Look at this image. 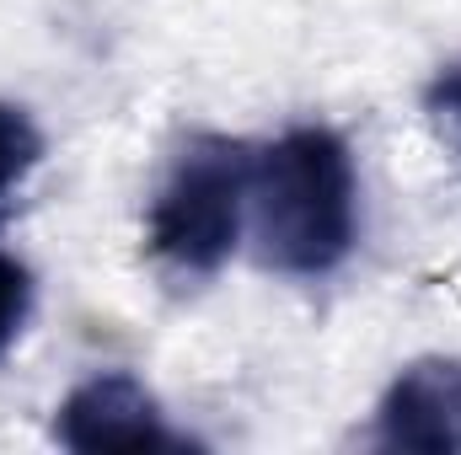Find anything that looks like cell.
Instances as JSON below:
<instances>
[{"label": "cell", "mask_w": 461, "mask_h": 455, "mask_svg": "<svg viewBox=\"0 0 461 455\" xmlns=\"http://www.w3.org/2000/svg\"><path fill=\"white\" fill-rule=\"evenodd\" d=\"M247 172H252V145L221 134L188 139V150L172 161L145 220V246L172 279H215L226 268V257L241 241Z\"/></svg>", "instance_id": "cell-2"}, {"label": "cell", "mask_w": 461, "mask_h": 455, "mask_svg": "<svg viewBox=\"0 0 461 455\" xmlns=\"http://www.w3.org/2000/svg\"><path fill=\"white\" fill-rule=\"evenodd\" d=\"M424 113L440 129V139L461 156V65H446V70L424 86Z\"/></svg>", "instance_id": "cell-7"}, {"label": "cell", "mask_w": 461, "mask_h": 455, "mask_svg": "<svg viewBox=\"0 0 461 455\" xmlns=\"http://www.w3.org/2000/svg\"><path fill=\"white\" fill-rule=\"evenodd\" d=\"M43 161V134L16 103H0V199Z\"/></svg>", "instance_id": "cell-5"}, {"label": "cell", "mask_w": 461, "mask_h": 455, "mask_svg": "<svg viewBox=\"0 0 461 455\" xmlns=\"http://www.w3.org/2000/svg\"><path fill=\"white\" fill-rule=\"evenodd\" d=\"M27 311H32V273L11 252H0V359L27 327Z\"/></svg>", "instance_id": "cell-6"}, {"label": "cell", "mask_w": 461, "mask_h": 455, "mask_svg": "<svg viewBox=\"0 0 461 455\" xmlns=\"http://www.w3.org/2000/svg\"><path fill=\"white\" fill-rule=\"evenodd\" d=\"M54 434L65 451L103 455V451H183L188 440L167 429L161 402L134 375H92L81 380L54 418Z\"/></svg>", "instance_id": "cell-3"}, {"label": "cell", "mask_w": 461, "mask_h": 455, "mask_svg": "<svg viewBox=\"0 0 461 455\" xmlns=\"http://www.w3.org/2000/svg\"><path fill=\"white\" fill-rule=\"evenodd\" d=\"M247 215L263 268L290 279L333 273L359 236V183L348 145L322 123H301L252 150Z\"/></svg>", "instance_id": "cell-1"}, {"label": "cell", "mask_w": 461, "mask_h": 455, "mask_svg": "<svg viewBox=\"0 0 461 455\" xmlns=\"http://www.w3.org/2000/svg\"><path fill=\"white\" fill-rule=\"evenodd\" d=\"M381 445L419 455H461V359H413L381 397Z\"/></svg>", "instance_id": "cell-4"}]
</instances>
